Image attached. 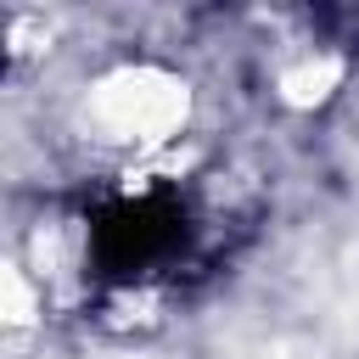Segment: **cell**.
Segmentation results:
<instances>
[{
    "label": "cell",
    "instance_id": "6da1fadb",
    "mask_svg": "<svg viewBox=\"0 0 359 359\" xmlns=\"http://www.w3.org/2000/svg\"><path fill=\"white\" fill-rule=\"evenodd\" d=\"M219 208L174 180H146L135 191H112L90 208V275L118 292H157L185 280L213 258Z\"/></svg>",
    "mask_w": 359,
    "mask_h": 359
}]
</instances>
